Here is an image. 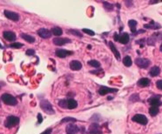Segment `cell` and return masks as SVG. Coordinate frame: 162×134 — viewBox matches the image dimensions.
I'll use <instances>...</instances> for the list:
<instances>
[{"instance_id":"obj_1","label":"cell","mask_w":162,"mask_h":134,"mask_svg":"<svg viewBox=\"0 0 162 134\" xmlns=\"http://www.w3.org/2000/svg\"><path fill=\"white\" fill-rule=\"evenodd\" d=\"M2 101L7 105H16L17 104V100L15 97L9 93H4L1 97Z\"/></svg>"},{"instance_id":"obj_2","label":"cell","mask_w":162,"mask_h":134,"mask_svg":"<svg viewBox=\"0 0 162 134\" xmlns=\"http://www.w3.org/2000/svg\"><path fill=\"white\" fill-rule=\"evenodd\" d=\"M40 107L41 109L47 114H54L55 113V111H54L53 110V107L51 105V104L48 101V100H42V101L40 102Z\"/></svg>"},{"instance_id":"obj_3","label":"cell","mask_w":162,"mask_h":134,"mask_svg":"<svg viewBox=\"0 0 162 134\" xmlns=\"http://www.w3.org/2000/svg\"><path fill=\"white\" fill-rule=\"evenodd\" d=\"M19 123V118L16 116H9L5 122V125L7 128H11L16 125H17Z\"/></svg>"},{"instance_id":"obj_4","label":"cell","mask_w":162,"mask_h":134,"mask_svg":"<svg viewBox=\"0 0 162 134\" xmlns=\"http://www.w3.org/2000/svg\"><path fill=\"white\" fill-rule=\"evenodd\" d=\"M132 120L133 122H136V123H138L139 125H146L148 123L147 118L145 115H143V114H135L133 117Z\"/></svg>"},{"instance_id":"obj_5","label":"cell","mask_w":162,"mask_h":134,"mask_svg":"<svg viewBox=\"0 0 162 134\" xmlns=\"http://www.w3.org/2000/svg\"><path fill=\"white\" fill-rule=\"evenodd\" d=\"M135 64L141 69H147V67H149V65L151 64V61L147 59V58H137L135 60Z\"/></svg>"},{"instance_id":"obj_6","label":"cell","mask_w":162,"mask_h":134,"mask_svg":"<svg viewBox=\"0 0 162 134\" xmlns=\"http://www.w3.org/2000/svg\"><path fill=\"white\" fill-rule=\"evenodd\" d=\"M55 54L57 57H59L60 58H64L71 54H73V52L71 51H68V50H65V49H57L55 52Z\"/></svg>"},{"instance_id":"obj_7","label":"cell","mask_w":162,"mask_h":134,"mask_svg":"<svg viewBox=\"0 0 162 134\" xmlns=\"http://www.w3.org/2000/svg\"><path fill=\"white\" fill-rule=\"evenodd\" d=\"M5 16L6 17L7 19H9L10 20H12V21H19V15L14 12V11H5Z\"/></svg>"},{"instance_id":"obj_8","label":"cell","mask_w":162,"mask_h":134,"mask_svg":"<svg viewBox=\"0 0 162 134\" xmlns=\"http://www.w3.org/2000/svg\"><path fill=\"white\" fill-rule=\"evenodd\" d=\"M89 133L90 134H101L102 131L100 129V126L97 123H93L89 127Z\"/></svg>"},{"instance_id":"obj_9","label":"cell","mask_w":162,"mask_h":134,"mask_svg":"<svg viewBox=\"0 0 162 134\" xmlns=\"http://www.w3.org/2000/svg\"><path fill=\"white\" fill-rule=\"evenodd\" d=\"M38 34L40 38H50L51 37V31L45 29V28H41L38 31Z\"/></svg>"},{"instance_id":"obj_10","label":"cell","mask_w":162,"mask_h":134,"mask_svg":"<svg viewBox=\"0 0 162 134\" xmlns=\"http://www.w3.org/2000/svg\"><path fill=\"white\" fill-rule=\"evenodd\" d=\"M71 40L67 38H55L53 39V44L56 45H59V46L64 45V44L71 43Z\"/></svg>"},{"instance_id":"obj_11","label":"cell","mask_w":162,"mask_h":134,"mask_svg":"<svg viewBox=\"0 0 162 134\" xmlns=\"http://www.w3.org/2000/svg\"><path fill=\"white\" fill-rule=\"evenodd\" d=\"M160 96H153L152 98H150L148 99V102L152 106H155V107H159V105H162V102L159 100Z\"/></svg>"},{"instance_id":"obj_12","label":"cell","mask_w":162,"mask_h":134,"mask_svg":"<svg viewBox=\"0 0 162 134\" xmlns=\"http://www.w3.org/2000/svg\"><path fill=\"white\" fill-rule=\"evenodd\" d=\"M79 131V128L74 124H69L66 126V133L67 134H77Z\"/></svg>"},{"instance_id":"obj_13","label":"cell","mask_w":162,"mask_h":134,"mask_svg":"<svg viewBox=\"0 0 162 134\" xmlns=\"http://www.w3.org/2000/svg\"><path fill=\"white\" fill-rule=\"evenodd\" d=\"M118 90L117 89H113V88H109V87H105V86H101L99 88V93L102 96L106 95L108 93H112V92H117Z\"/></svg>"},{"instance_id":"obj_14","label":"cell","mask_w":162,"mask_h":134,"mask_svg":"<svg viewBox=\"0 0 162 134\" xmlns=\"http://www.w3.org/2000/svg\"><path fill=\"white\" fill-rule=\"evenodd\" d=\"M70 68L73 71H79L82 68V64L78 60H73L70 62Z\"/></svg>"},{"instance_id":"obj_15","label":"cell","mask_w":162,"mask_h":134,"mask_svg":"<svg viewBox=\"0 0 162 134\" xmlns=\"http://www.w3.org/2000/svg\"><path fill=\"white\" fill-rule=\"evenodd\" d=\"M3 36H4L5 39H6L7 41H10V42H13L16 39V34L13 31H5Z\"/></svg>"},{"instance_id":"obj_16","label":"cell","mask_w":162,"mask_h":134,"mask_svg":"<svg viewBox=\"0 0 162 134\" xmlns=\"http://www.w3.org/2000/svg\"><path fill=\"white\" fill-rule=\"evenodd\" d=\"M144 27L146 29H150V30H158L161 28V25L158 23H155L154 21H151L149 24L144 25Z\"/></svg>"},{"instance_id":"obj_17","label":"cell","mask_w":162,"mask_h":134,"mask_svg":"<svg viewBox=\"0 0 162 134\" xmlns=\"http://www.w3.org/2000/svg\"><path fill=\"white\" fill-rule=\"evenodd\" d=\"M130 40V37L127 33H123V34L119 35V42L120 44H127Z\"/></svg>"},{"instance_id":"obj_18","label":"cell","mask_w":162,"mask_h":134,"mask_svg":"<svg viewBox=\"0 0 162 134\" xmlns=\"http://www.w3.org/2000/svg\"><path fill=\"white\" fill-rule=\"evenodd\" d=\"M150 85V79L147 78H142L138 81V86L140 87H147Z\"/></svg>"},{"instance_id":"obj_19","label":"cell","mask_w":162,"mask_h":134,"mask_svg":"<svg viewBox=\"0 0 162 134\" xmlns=\"http://www.w3.org/2000/svg\"><path fill=\"white\" fill-rule=\"evenodd\" d=\"M78 106V103L76 100L73 99V98H69L67 100V108L71 110V109H75Z\"/></svg>"},{"instance_id":"obj_20","label":"cell","mask_w":162,"mask_h":134,"mask_svg":"<svg viewBox=\"0 0 162 134\" xmlns=\"http://www.w3.org/2000/svg\"><path fill=\"white\" fill-rule=\"evenodd\" d=\"M20 37H21L23 39H25L26 42L30 43V44H32V43L35 42V38H34V37H32V36H31V35H28V34H25V33H21Z\"/></svg>"},{"instance_id":"obj_21","label":"cell","mask_w":162,"mask_h":134,"mask_svg":"<svg viewBox=\"0 0 162 134\" xmlns=\"http://www.w3.org/2000/svg\"><path fill=\"white\" fill-rule=\"evenodd\" d=\"M109 46H110V48H111V50H112V52H113L114 56H115L118 59H119V58H120V54H119V52L117 50L116 46L114 45V44H113V42H109Z\"/></svg>"},{"instance_id":"obj_22","label":"cell","mask_w":162,"mask_h":134,"mask_svg":"<svg viewBox=\"0 0 162 134\" xmlns=\"http://www.w3.org/2000/svg\"><path fill=\"white\" fill-rule=\"evenodd\" d=\"M159 73H160V69L158 66H153L150 70V75L152 77H157V76H159Z\"/></svg>"},{"instance_id":"obj_23","label":"cell","mask_w":162,"mask_h":134,"mask_svg":"<svg viewBox=\"0 0 162 134\" xmlns=\"http://www.w3.org/2000/svg\"><path fill=\"white\" fill-rule=\"evenodd\" d=\"M137 25H138L137 21H135V20H133V19H131V20L128 21V25H129V27H130V29H131V31L133 33V34L136 32Z\"/></svg>"},{"instance_id":"obj_24","label":"cell","mask_w":162,"mask_h":134,"mask_svg":"<svg viewBox=\"0 0 162 134\" xmlns=\"http://www.w3.org/2000/svg\"><path fill=\"white\" fill-rule=\"evenodd\" d=\"M51 31V33L53 35H55L57 37H59V36H61L63 34V31L59 27H53Z\"/></svg>"},{"instance_id":"obj_25","label":"cell","mask_w":162,"mask_h":134,"mask_svg":"<svg viewBox=\"0 0 162 134\" xmlns=\"http://www.w3.org/2000/svg\"><path fill=\"white\" fill-rule=\"evenodd\" d=\"M122 62H123L124 65L127 66V67L131 66V65H132V64H133V61H132V58H131V57H130V56H125V57L123 58Z\"/></svg>"},{"instance_id":"obj_26","label":"cell","mask_w":162,"mask_h":134,"mask_svg":"<svg viewBox=\"0 0 162 134\" xmlns=\"http://www.w3.org/2000/svg\"><path fill=\"white\" fill-rule=\"evenodd\" d=\"M88 64L91 65L92 67H94L96 69H99V67H100V63L97 60H90V61H88Z\"/></svg>"},{"instance_id":"obj_27","label":"cell","mask_w":162,"mask_h":134,"mask_svg":"<svg viewBox=\"0 0 162 134\" xmlns=\"http://www.w3.org/2000/svg\"><path fill=\"white\" fill-rule=\"evenodd\" d=\"M159 107L152 106V107H150V109H149V113H150V115H151V116H153V117L156 116V115L159 113Z\"/></svg>"},{"instance_id":"obj_28","label":"cell","mask_w":162,"mask_h":134,"mask_svg":"<svg viewBox=\"0 0 162 134\" xmlns=\"http://www.w3.org/2000/svg\"><path fill=\"white\" fill-rule=\"evenodd\" d=\"M77 119H74V118H70V117H67V118H64L62 120H61V124H64V123H69V122H76Z\"/></svg>"},{"instance_id":"obj_29","label":"cell","mask_w":162,"mask_h":134,"mask_svg":"<svg viewBox=\"0 0 162 134\" xmlns=\"http://www.w3.org/2000/svg\"><path fill=\"white\" fill-rule=\"evenodd\" d=\"M103 4H104V7H105V10H107V11H113V7H114L113 5H112L110 3H107V2H104Z\"/></svg>"},{"instance_id":"obj_30","label":"cell","mask_w":162,"mask_h":134,"mask_svg":"<svg viewBox=\"0 0 162 134\" xmlns=\"http://www.w3.org/2000/svg\"><path fill=\"white\" fill-rule=\"evenodd\" d=\"M69 32L71 33V34H73V35H75L77 37H79V38H82L83 35H82V33H80L79 31L77 30H69Z\"/></svg>"},{"instance_id":"obj_31","label":"cell","mask_w":162,"mask_h":134,"mask_svg":"<svg viewBox=\"0 0 162 134\" xmlns=\"http://www.w3.org/2000/svg\"><path fill=\"white\" fill-rule=\"evenodd\" d=\"M9 46L11 47V48H15V49H20L24 46V44H21V43H12Z\"/></svg>"},{"instance_id":"obj_32","label":"cell","mask_w":162,"mask_h":134,"mask_svg":"<svg viewBox=\"0 0 162 134\" xmlns=\"http://www.w3.org/2000/svg\"><path fill=\"white\" fill-rule=\"evenodd\" d=\"M59 105L62 108H65V109L67 108V100H65V99L60 100V101L59 102Z\"/></svg>"},{"instance_id":"obj_33","label":"cell","mask_w":162,"mask_h":134,"mask_svg":"<svg viewBox=\"0 0 162 134\" xmlns=\"http://www.w3.org/2000/svg\"><path fill=\"white\" fill-rule=\"evenodd\" d=\"M82 31H83V32H85L86 34H88V35H90V36H94V35H95V32H94L93 31H92V30H89V29H83Z\"/></svg>"},{"instance_id":"obj_34","label":"cell","mask_w":162,"mask_h":134,"mask_svg":"<svg viewBox=\"0 0 162 134\" xmlns=\"http://www.w3.org/2000/svg\"><path fill=\"white\" fill-rule=\"evenodd\" d=\"M153 36L155 38V39L157 41L158 40H161L162 39V32H157V33H155V34H153Z\"/></svg>"},{"instance_id":"obj_35","label":"cell","mask_w":162,"mask_h":134,"mask_svg":"<svg viewBox=\"0 0 162 134\" xmlns=\"http://www.w3.org/2000/svg\"><path fill=\"white\" fill-rule=\"evenodd\" d=\"M130 100H131V101H133V102L139 101V95H138V94H133V95L130 98Z\"/></svg>"},{"instance_id":"obj_36","label":"cell","mask_w":162,"mask_h":134,"mask_svg":"<svg viewBox=\"0 0 162 134\" xmlns=\"http://www.w3.org/2000/svg\"><path fill=\"white\" fill-rule=\"evenodd\" d=\"M25 53H26L27 56H33L35 54V51L32 49H29V50H27Z\"/></svg>"},{"instance_id":"obj_37","label":"cell","mask_w":162,"mask_h":134,"mask_svg":"<svg viewBox=\"0 0 162 134\" xmlns=\"http://www.w3.org/2000/svg\"><path fill=\"white\" fill-rule=\"evenodd\" d=\"M156 86L159 90H161L162 91V80H158L156 82Z\"/></svg>"},{"instance_id":"obj_38","label":"cell","mask_w":162,"mask_h":134,"mask_svg":"<svg viewBox=\"0 0 162 134\" xmlns=\"http://www.w3.org/2000/svg\"><path fill=\"white\" fill-rule=\"evenodd\" d=\"M51 131H52V129H51V128H48V129H46L45 131H43V132L40 133V134H51Z\"/></svg>"},{"instance_id":"obj_39","label":"cell","mask_w":162,"mask_h":134,"mask_svg":"<svg viewBox=\"0 0 162 134\" xmlns=\"http://www.w3.org/2000/svg\"><path fill=\"white\" fill-rule=\"evenodd\" d=\"M38 124H41L42 123V121H43V118H42V116H41V114L40 113H39L38 114Z\"/></svg>"},{"instance_id":"obj_40","label":"cell","mask_w":162,"mask_h":134,"mask_svg":"<svg viewBox=\"0 0 162 134\" xmlns=\"http://www.w3.org/2000/svg\"><path fill=\"white\" fill-rule=\"evenodd\" d=\"M113 38H114V40H115V41H119V35L118 34V33H114Z\"/></svg>"},{"instance_id":"obj_41","label":"cell","mask_w":162,"mask_h":134,"mask_svg":"<svg viewBox=\"0 0 162 134\" xmlns=\"http://www.w3.org/2000/svg\"><path fill=\"white\" fill-rule=\"evenodd\" d=\"M159 50H160V52H162V44H160V46H159Z\"/></svg>"},{"instance_id":"obj_42","label":"cell","mask_w":162,"mask_h":134,"mask_svg":"<svg viewBox=\"0 0 162 134\" xmlns=\"http://www.w3.org/2000/svg\"><path fill=\"white\" fill-rule=\"evenodd\" d=\"M0 106H1V105H0Z\"/></svg>"}]
</instances>
